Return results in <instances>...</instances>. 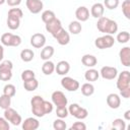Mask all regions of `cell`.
<instances>
[{"label": "cell", "instance_id": "42", "mask_svg": "<svg viewBox=\"0 0 130 130\" xmlns=\"http://www.w3.org/2000/svg\"><path fill=\"white\" fill-rule=\"evenodd\" d=\"M104 6L110 10L116 9L119 6V0H104Z\"/></svg>", "mask_w": 130, "mask_h": 130}, {"label": "cell", "instance_id": "17", "mask_svg": "<svg viewBox=\"0 0 130 130\" xmlns=\"http://www.w3.org/2000/svg\"><path fill=\"white\" fill-rule=\"evenodd\" d=\"M40 127V122L38 119L29 117L26 118L23 122H22V129L23 130H36Z\"/></svg>", "mask_w": 130, "mask_h": 130}, {"label": "cell", "instance_id": "20", "mask_svg": "<svg viewBox=\"0 0 130 130\" xmlns=\"http://www.w3.org/2000/svg\"><path fill=\"white\" fill-rule=\"evenodd\" d=\"M81 63H82L84 66H86V67L92 68V67H94V66L96 65L98 59H96V57L93 56V55L85 54V55H83V56L81 57Z\"/></svg>", "mask_w": 130, "mask_h": 130}, {"label": "cell", "instance_id": "31", "mask_svg": "<svg viewBox=\"0 0 130 130\" xmlns=\"http://www.w3.org/2000/svg\"><path fill=\"white\" fill-rule=\"evenodd\" d=\"M11 105V98L6 95V94H2L0 95V108L5 110V109H8Z\"/></svg>", "mask_w": 130, "mask_h": 130}, {"label": "cell", "instance_id": "16", "mask_svg": "<svg viewBox=\"0 0 130 130\" xmlns=\"http://www.w3.org/2000/svg\"><path fill=\"white\" fill-rule=\"evenodd\" d=\"M107 105L111 109H118L121 105V98L117 93H110L107 96Z\"/></svg>", "mask_w": 130, "mask_h": 130}, {"label": "cell", "instance_id": "28", "mask_svg": "<svg viewBox=\"0 0 130 130\" xmlns=\"http://www.w3.org/2000/svg\"><path fill=\"white\" fill-rule=\"evenodd\" d=\"M35 57V53L30 49H23L20 52V58L23 62H30Z\"/></svg>", "mask_w": 130, "mask_h": 130}, {"label": "cell", "instance_id": "35", "mask_svg": "<svg viewBox=\"0 0 130 130\" xmlns=\"http://www.w3.org/2000/svg\"><path fill=\"white\" fill-rule=\"evenodd\" d=\"M7 16H10V17H15V18H19L21 19L22 16H23V13H22V10L20 8H10L9 11H8V15Z\"/></svg>", "mask_w": 130, "mask_h": 130}, {"label": "cell", "instance_id": "38", "mask_svg": "<svg viewBox=\"0 0 130 130\" xmlns=\"http://www.w3.org/2000/svg\"><path fill=\"white\" fill-rule=\"evenodd\" d=\"M69 112H68V109L66 108V106H63V107H56V115L58 118H61V119H64L68 116Z\"/></svg>", "mask_w": 130, "mask_h": 130}, {"label": "cell", "instance_id": "11", "mask_svg": "<svg viewBox=\"0 0 130 130\" xmlns=\"http://www.w3.org/2000/svg\"><path fill=\"white\" fill-rule=\"evenodd\" d=\"M55 40L57 41V43L61 46H65V45H68L69 42H70V36H69V32H67L63 27L61 29H59L54 36Z\"/></svg>", "mask_w": 130, "mask_h": 130}, {"label": "cell", "instance_id": "50", "mask_svg": "<svg viewBox=\"0 0 130 130\" xmlns=\"http://www.w3.org/2000/svg\"><path fill=\"white\" fill-rule=\"evenodd\" d=\"M6 2V0H0V5H2V4H4Z\"/></svg>", "mask_w": 130, "mask_h": 130}, {"label": "cell", "instance_id": "44", "mask_svg": "<svg viewBox=\"0 0 130 130\" xmlns=\"http://www.w3.org/2000/svg\"><path fill=\"white\" fill-rule=\"evenodd\" d=\"M94 45H95V47H96L98 49H102V50L106 49V46H105L103 37H99V38H96L95 41H94Z\"/></svg>", "mask_w": 130, "mask_h": 130}, {"label": "cell", "instance_id": "12", "mask_svg": "<svg viewBox=\"0 0 130 130\" xmlns=\"http://www.w3.org/2000/svg\"><path fill=\"white\" fill-rule=\"evenodd\" d=\"M30 45L36 49H42L46 45V37L41 32L34 34L30 37Z\"/></svg>", "mask_w": 130, "mask_h": 130}, {"label": "cell", "instance_id": "6", "mask_svg": "<svg viewBox=\"0 0 130 130\" xmlns=\"http://www.w3.org/2000/svg\"><path fill=\"white\" fill-rule=\"evenodd\" d=\"M116 85L119 90L130 87V72L128 70H124L119 74Z\"/></svg>", "mask_w": 130, "mask_h": 130}, {"label": "cell", "instance_id": "1", "mask_svg": "<svg viewBox=\"0 0 130 130\" xmlns=\"http://www.w3.org/2000/svg\"><path fill=\"white\" fill-rule=\"evenodd\" d=\"M31 112L36 117H44L46 114H50L53 111V104L45 101L41 95H35L30 100Z\"/></svg>", "mask_w": 130, "mask_h": 130}, {"label": "cell", "instance_id": "7", "mask_svg": "<svg viewBox=\"0 0 130 130\" xmlns=\"http://www.w3.org/2000/svg\"><path fill=\"white\" fill-rule=\"evenodd\" d=\"M61 85L68 91H76L79 88V82L69 76H64L61 79Z\"/></svg>", "mask_w": 130, "mask_h": 130}, {"label": "cell", "instance_id": "25", "mask_svg": "<svg viewBox=\"0 0 130 130\" xmlns=\"http://www.w3.org/2000/svg\"><path fill=\"white\" fill-rule=\"evenodd\" d=\"M38 86H39V81L36 79V77L23 81V87L26 91H34L38 88Z\"/></svg>", "mask_w": 130, "mask_h": 130}, {"label": "cell", "instance_id": "15", "mask_svg": "<svg viewBox=\"0 0 130 130\" xmlns=\"http://www.w3.org/2000/svg\"><path fill=\"white\" fill-rule=\"evenodd\" d=\"M119 57H120V62L122 63V65L126 67L130 66V47L122 48L119 52Z\"/></svg>", "mask_w": 130, "mask_h": 130}, {"label": "cell", "instance_id": "9", "mask_svg": "<svg viewBox=\"0 0 130 130\" xmlns=\"http://www.w3.org/2000/svg\"><path fill=\"white\" fill-rule=\"evenodd\" d=\"M100 75L104 78V79H108V80H112L115 79L118 75V70L116 67H112V66H104L102 67L101 71H100Z\"/></svg>", "mask_w": 130, "mask_h": 130}, {"label": "cell", "instance_id": "29", "mask_svg": "<svg viewBox=\"0 0 130 130\" xmlns=\"http://www.w3.org/2000/svg\"><path fill=\"white\" fill-rule=\"evenodd\" d=\"M7 26L14 30V29H17L20 25V19L19 18H15V17H10V16H7Z\"/></svg>", "mask_w": 130, "mask_h": 130}, {"label": "cell", "instance_id": "19", "mask_svg": "<svg viewBox=\"0 0 130 130\" xmlns=\"http://www.w3.org/2000/svg\"><path fill=\"white\" fill-rule=\"evenodd\" d=\"M104 12H105V6L104 4L99 3V2L94 3L90 8V14L94 18H100L101 16L104 15Z\"/></svg>", "mask_w": 130, "mask_h": 130}, {"label": "cell", "instance_id": "48", "mask_svg": "<svg viewBox=\"0 0 130 130\" xmlns=\"http://www.w3.org/2000/svg\"><path fill=\"white\" fill-rule=\"evenodd\" d=\"M3 57H4V48L2 45H0V62L3 60Z\"/></svg>", "mask_w": 130, "mask_h": 130}, {"label": "cell", "instance_id": "10", "mask_svg": "<svg viewBox=\"0 0 130 130\" xmlns=\"http://www.w3.org/2000/svg\"><path fill=\"white\" fill-rule=\"evenodd\" d=\"M25 5H26V8L28 9V11L32 14L40 13L44 8V4L41 0H26Z\"/></svg>", "mask_w": 130, "mask_h": 130}, {"label": "cell", "instance_id": "36", "mask_svg": "<svg viewBox=\"0 0 130 130\" xmlns=\"http://www.w3.org/2000/svg\"><path fill=\"white\" fill-rule=\"evenodd\" d=\"M53 128L55 130H65L67 128V125H66V123L64 122L63 119L58 118L53 122Z\"/></svg>", "mask_w": 130, "mask_h": 130}, {"label": "cell", "instance_id": "21", "mask_svg": "<svg viewBox=\"0 0 130 130\" xmlns=\"http://www.w3.org/2000/svg\"><path fill=\"white\" fill-rule=\"evenodd\" d=\"M54 47L52 46H44L42 51H41V59L44 60V61H47V60H50V58L54 55Z\"/></svg>", "mask_w": 130, "mask_h": 130}, {"label": "cell", "instance_id": "32", "mask_svg": "<svg viewBox=\"0 0 130 130\" xmlns=\"http://www.w3.org/2000/svg\"><path fill=\"white\" fill-rule=\"evenodd\" d=\"M112 127L116 130H125L126 129V123L123 119L117 118L112 122Z\"/></svg>", "mask_w": 130, "mask_h": 130}, {"label": "cell", "instance_id": "30", "mask_svg": "<svg viewBox=\"0 0 130 130\" xmlns=\"http://www.w3.org/2000/svg\"><path fill=\"white\" fill-rule=\"evenodd\" d=\"M41 17H42V20H43L45 23H48V22H50L51 20H53V19L56 17V15H55L54 11H52V10H45V11H43Z\"/></svg>", "mask_w": 130, "mask_h": 130}, {"label": "cell", "instance_id": "24", "mask_svg": "<svg viewBox=\"0 0 130 130\" xmlns=\"http://www.w3.org/2000/svg\"><path fill=\"white\" fill-rule=\"evenodd\" d=\"M54 71H55V64L50 60L45 61L44 64L42 65V72L45 75H51Z\"/></svg>", "mask_w": 130, "mask_h": 130}, {"label": "cell", "instance_id": "5", "mask_svg": "<svg viewBox=\"0 0 130 130\" xmlns=\"http://www.w3.org/2000/svg\"><path fill=\"white\" fill-rule=\"evenodd\" d=\"M4 118L8 122H10L12 125H14V126H18L22 122L21 116L14 109H12L10 107L8 109H5L4 110Z\"/></svg>", "mask_w": 130, "mask_h": 130}, {"label": "cell", "instance_id": "26", "mask_svg": "<svg viewBox=\"0 0 130 130\" xmlns=\"http://www.w3.org/2000/svg\"><path fill=\"white\" fill-rule=\"evenodd\" d=\"M68 29H69V32H71L72 35H78L81 31V29H82V26H81L80 21H78V20L71 21L69 23Z\"/></svg>", "mask_w": 130, "mask_h": 130}, {"label": "cell", "instance_id": "13", "mask_svg": "<svg viewBox=\"0 0 130 130\" xmlns=\"http://www.w3.org/2000/svg\"><path fill=\"white\" fill-rule=\"evenodd\" d=\"M62 28V23H61V20L58 19V18H54L53 20H51L50 22L46 23V30L48 32H50L52 36H54L59 29Z\"/></svg>", "mask_w": 130, "mask_h": 130}, {"label": "cell", "instance_id": "37", "mask_svg": "<svg viewBox=\"0 0 130 130\" xmlns=\"http://www.w3.org/2000/svg\"><path fill=\"white\" fill-rule=\"evenodd\" d=\"M108 19H109V17H106V16H101L100 18H98L96 28H98L101 32H104V31H105V27H106V24H107Z\"/></svg>", "mask_w": 130, "mask_h": 130}, {"label": "cell", "instance_id": "41", "mask_svg": "<svg viewBox=\"0 0 130 130\" xmlns=\"http://www.w3.org/2000/svg\"><path fill=\"white\" fill-rule=\"evenodd\" d=\"M36 77V73L30 70V69H26V70H23L22 73H21V79L22 81H26L28 79H31V78H35Z\"/></svg>", "mask_w": 130, "mask_h": 130}, {"label": "cell", "instance_id": "49", "mask_svg": "<svg viewBox=\"0 0 130 130\" xmlns=\"http://www.w3.org/2000/svg\"><path fill=\"white\" fill-rule=\"evenodd\" d=\"M124 118H125V120H127V121L130 120V110H127V111L124 113Z\"/></svg>", "mask_w": 130, "mask_h": 130}, {"label": "cell", "instance_id": "14", "mask_svg": "<svg viewBox=\"0 0 130 130\" xmlns=\"http://www.w3.org/2000/svg\"><path fill=\"white\" fill-rule=\"evenodd\" d=\"M75 17L80 22L86 21L89 18V10H88V8L85 7V6H79L75 10Z\"/></svg>", "mask_w": 130, "mask_h": 130}, {"label": "cell", "instance_id": "46", "mask_svg": "<svg viewBox=\"0 0 130 130\" xmlns=\"http://www.w3.org/2000/svg\"><path fill=\"white\" fill-rule=\"evenodd\" d=\"M120 95L124 99H129L130 98V87L120 90Z\"/></svg>", "mask_w": 130, "mask_h": 130}, {"label": "cell", "instance_id": "27", "mask_svg": "<svg viewBox=\"0 0 130 130\" xmlns=\"http://www.w3.org/2000/svg\"><path fill=\"white\" fill-rule=\"evenodd\" d=\"M94 92V86L90 82H85L81 85V93L84 96H90Z\"/></svg>", "mask_w": 130, "mask_h": 130}, {"label": "cell", "instance_id": "34", "mask_svg": "<svg viewBox=\"0 0 130 130\" xmlns=\"http://www.w3.org/2000/svg\"><path fill=\"white\" fill-rule=\"evenodd\" d=\"M3 93L6 94V95H8V96H10V98H12L16 93V88H15V86L13 84L8 83V84H6L3 87Z\"/></svg>", "mask_w": 130, "mask_h": 130}, {"label": "cell", "instance_id": "2", "mask_svg": "<svg viewBox=\"0 0 130 130\" xmlns=\"http://www.w3.org/2000/svg\"><path fill=\"white\" fill-rule=\"evenodd\" d=\"M13 64L10 60H2L0 62V80L8 81L12 77Z\"/></svg>", "mask_w": 130, "mask_h": 130}, {"label": "cell", "instance_id": "23", "mask_svg": "<svg viewBox=\"0 0 130 130\" xmlns=\"http://www.w3.org/2000/svg\"><path fill=\"white\" fill-rule=\"evenodd\" d=\"M99 77H100V72L93 68L86 70L84 73V78L86 79V81H89V82L96 81L99 79Z\"/></svg>", "mask_w": 130, "mask_h": 130}, {"label": "cell", "instance_id": "3", "mask_svg": "<svg viewBox=\"0 0 130 130\" xmlns=\"http://www.w3.org/2000/svg\"><path fill=\"white\" fill-rule=\"evenodd\" d=\"M1 44L7 47H18L21 44V38L18 35L5 32L1 36Z\"/></svg>", "mask_w": 130, "mask_h": 130}, {"label": "cell", "instance_id": "22", "mask_svg": "<svg viewBox=\"0 0 130 130\" xmlns=\"http://www.w3.org/2000/svg\"><path fill=\"white\" fill-rule=\"evenodd\" d=\"M118 31V24L115 20L113 19H108L107 21V24H106V27H105V34H108V35H114Z\"/></svg>", "mask_w": 130, "mask_h": 130}, {"label": "cell", "instance_id": "43", "mask_svg": "<svg viewBox=\"0 0 130 130\" xmlns=\"http://www.w3.org/2000/svg\"><path fill=\"white\" fill-rule=\"evenodd\" d=\"M70 129L71 130H85L86 129V125L83 122H75V123L72 124Z\"/></svg>", "mask_w": 130, "mask_h": 130}, {"label": "cell", "instance_id": "47", "mask_svg": "<svg viewBox=\"0 0 130 130\" xmlns=\"http://www.w3.org/2000/svg\"><path fill=\"white\" fill-rule=\"evenodd\" d=\"M6 3L10 7H16L21 3V0H6Z\"/></svg>", "mask_w": 130, "mask_h": 130}, {"label": "cell", "instance_id": "33", "mask_svg": "<svg viewBox=\"0 0 130 130\" xmlns=\"http://www.w3.org/2000/svg\"><path fill=\"white\" fill-rule=\"evenodd\" d=\"M129 40H130V34L126 30H123L117 35V41L120 44H126L128 43Z\"/></svg>", "mask_w": 130, "mask_h": 130}, {"label": "cell", "instance_id": "45", "mask_svg": "<svg viewBox=\"0 0 130 130\" xmlns=\"http://www.w3.org/2000/svg\"><path fill=\"white\" fill-rule=\"evenodd\" d=\"M10 125L5 118L0 117V130H9Z\"/></svg>", "mask_w": 130, "mask_h": 130}, {"label": "cell", "instance_id": "39", "mask_svg": "<svg viewBox=\"0 0 130 130\" xmlns=\"http://www.w3.org/2000/svg\"><path fill=\"white\" fill-rule=\"evenodd\" d=\"M122 12L127 19H130V0H124L122 3Z\"/></svg>", "mask_w": 130, "mask_h": 130}, {"label": "cell", "instance_id": "4", "mask_svg": "<svg viewBox=\"0 0 130 130\" xmlns=\"http://www.w3.org/2000/svg\"><path fill=\"white\" fill-rule=\"evenodd\" d=\"M68 112L71 116L78 120H83L88 116V112L85 108L80 107L78 104H71L68 108Z\"/></svg>", "mask_w": 130, "mask_h": 130}, {"label": "cell", "instance_id": "18", "mask_svg": "<svg viewBox=\"0 0 130 130\" xmlns=\"http://www.w3.org/2000/svg\"><path fill=\"white\" fill-rule=\"evenodd\" d=\"M69 70H70V64L65 60L59 61L57 65H55V71L59 75H66L69 72Z\"/></svg>", "mask_w": 130, "mask_h": 130}, {"label": "cell", "instance_id": "40", "mask_svg": "<svg viewBox=\"0 0 130 130\" xmlns=\"http://www.w3.org/2000/svg\"><path fill=\"white\" fill-rule=\"evenodd\" d=\"M103 40H104L106 49H109V48L113 47L114 44H115V39H114V37H113L112 35H108V34H106L105 36H103Z\"/></svg>", "mask_w": 130, "mask_h": 130}, {"label": "cell", "instance_id": "8", "mask_svg": "<svg viewBox=\"0 0 130 130\" xmlns=\"http://www.w3.org/2000/svg\"><path fill=\"white\" fill-rule=\"evenodd\" d=\"M52 99V104L56 107H63V106H67L68 100L66 98V95L61 91V90H56L52 93L51 95Z\"/></svg>", "mask_w": 130, "mask_h": 130}]
</instances>
